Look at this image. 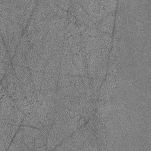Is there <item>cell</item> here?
<instances>
[{
    "mask_svg": "<svg viewBox=\"0 0 151 151\" xmlns=\"http://www.w3.org/2000/svg\"><path fill=\"white\" fill-rule=\"evenodd\" d=\"M13 67L15 76L19 80L23 91L27 87L34 88L31 80V70L29 68L22 67L17 65H13Z\"/></svg>",
    "mask_w": 151,
    "mask_h": 151,
    "instance_id": "obj_6",
    "label": "cell"
},
{
    "mask_svg": "<svg viewBox=\"0 0 151 151\" xmlns=\"http://www.w3.org/2000/svg\"><path fill=\"white\" fill-rule=\"evenodd\" d=\"M22 136H23L24 141L26 144V145L27 146V147H28L29 150H34L35 139L25 133H22Z\"/></svg>",
    "mask_w": 151,
    "mask_h": 151,
    "instance_id": "obj_30",
    "label": "cell"
},
{
    "mask_svg": "<svg viewBox=\"0 0 151 151\" xmlns=\"http://www.w3.org/2000/svg\"><path fill=\"white\" fill-rule=\"evenodd\" d=\"M82 81L84 88V95L87 100L90 101L94 99V90L92 79L85 76H82Z\"/></svg>",
    "mask_w": 151,
    "mask_h": 151,
    "instance_id": "obj_16",
    "label": "cell"
},
{
    "mask_svg": "<svg viewBox=\"0 0 151 151\" xmlns=\"http://www.w3.org/2000/svg\"><path fill=\"white\" fill-rule=\"evenodd\" d=\"M22 31H23L22 28L21 26H19L14 33L11 45L9 46V48L8 50V53H9L11 58H13V57L15 54L17 46H18V45L20 41V40L22 37L21 35H22Z\"/></svg>",
    "mask_w": 151,
    "mask_h": 151,
    "instance_id": "obj_14",
    "label": "cell"
},
{
    "mask_svg": "<svg viewBox=\"0 0 151 151\" xmlns=\"http://www.w3.org/2000/svg\"><path fill=\"white\" fill-rule=\"evenodd\" d=\"M114 20L115 14L114 12H113L101 19L99 22L96 24V27L99 31L111 35L113 30Z\"/></svg>",
    "mask_w": 151,
    "mask_h": 151,
    "instance_id": "obj_7",
    "label": "cell"
},
{
    "mask_svg": "<svg viewBox=\"0 0 151 151\" xmlns=\"http://www.w3.org/2000/svg\"><path fill=\"white\" fill-rule=\"evenodd\" d=\"M80 118V116L78 115L73 118L70 119L65 123L67 130L70 136L75 132L78 128V120Z\"/></svg>",
    "mask_w": 151,
    "mask_h": 151,
    "instance_id": "obj_23",
    "label": "cell"
},
{
    "mask_svg": "<svg viewBox=\"0 0 151 151\" xmlns=\"http://www.w3.org/2000/svg\"><path fill=\"white\" fill-rule=\"evenodd\" d=\"M22 124L25 126L36 127L41 130L44 127L37 115L34 111H32L31 113L25 115Z\"/></svg>",
    "mask_w": 151,
    "mask_h": 151,
    "instance_id": "obj_12",
    "label": "cell"
},
{
    "mask_svg": "<svg viewBox=\"0 0 151 151\" xmlns=\"http://www.w3.org/2000/svg\"><path fill=\"white\" fill-rule=\"evenodd\" d=\"M19 110L24 112L25 115L31 113L33 111V107L26 97L15 100Z\"/></svg>",
    "mask_w": 151,
    "mask_h": 151,
    "instance_id": "obj_18",
    "label": "cell"
},
{
    "mask_svg": "<svg viewBox=\"0 0 151 151\" xmlns=\"http://www.w3.org/2000/svg\"><path fill=\"white\" fill-rule=\"evenodd\" d=\"M30 1H21L19 8L18 13V25L22 27L24 19V14L27 5L29 4Z\"/></svg>",
    "mask_w": 151,
    "mask_h": 151,
    "instance_id": "obj_28",
    "label": "cell"
},
{
    "mask_svg": "<svg viewBox=\"0 0 151 151\" xmlns=\"http://www.w3.org/2000/svg\"><path fill=\"white\" fill-rule=\"evenodd\" d=\"M31 80L34 89L36 91H40L43 81L44 73L36 71H31Z\"/></svg>",
    "mask_w": 151,
    "mask_h": 151,
    "instance_id": "obj_21",
    "label": "cell"
},
{
    "mask_svg": "<svg viewBox=\"0 0 151 151\" xmlns=\"http://www.w3.org/2000/svg\"><path fill=\"white\" fill-rule=\"evenodd\" d=\"M99 39L100 44L103 47L107 48L108 50L110 49L112 41V38L110 35L99 31Z\"/></svg>",
    "mask_w": 151,
    "mask_h": 151,
    "instance_id": "obj_25",
    "label": "cell"
},
{
    "mask_svg": "<svg viewBox=\"0 0 151 151\" xmlns=\"http://www.w3.org/2000/svg\"><path fill=\"white\" fill-rule=\"evenodd\" d=\"M69 136L65 123H53L48 132L46 150H54Z\"/></svg>",
    "mask_w": 151,
    "mask_h": 151,
    "instance_id": "obj_2",
    "label": "cell"
},
{
    "mask_svg": "<svg viewBox=\"0 0 151 151\" xmlns=\"http://www.w3.org/2000/svg\"><path fill=\"white\" fill-rule=\"evenodd\" d=\"M50 130L43 127L41 129V132L40 134L35 138V146L34 150H45L47 143V138L48 134Z\"/></svg>",
    "mask_w": 151,
    "mask_h": 151,
    "instance_id": "obj_11",
    "label": "cell"
},
{
    "mask_svg": "<svg viewBox=\"0 0 151 151\" xmlns=\"http://www.w3.org/2000/svg\"><path fill=\"white\" fill-rule=\"evenodd\" d=\"M97 107V101L96 99H93L87 103L82 110L79 112L81 117H83L86 121L91 118L94 114Z\"/></svg>",
    "mask_w": 151,
    "mask_h": 151,
    "instance_id": "obj_10",
    "label": "cell"
},
{
    "mask_svg": "<svg viewBox=\"0 0 151 151\" xmlns=\"http://www.w3.org/2000/svg\"><path fill=\"white\" fill-rule=\"evenodd\" d=\"M86 122V120L83 117H80V119L78 120V127H79V128L83 127L84 125Z\"/></svg>",
    "mask_w": 151,
    "mask_h": 151,
    "instance_id": "obj_33",
    "label": "cell"
},
{
    "mask_svg": "<svg viewBox=\"0 0 151 151\" xmlns=\"http://www.w3.org/2000/svg\"><path fill=\"white\" fill-rule=\"evenodd\" d=\"M37 1H30L29 4L27 5L25 14H24V23L22 25V29L27 28L29 20L31 18L32 14L35 9V8L36 6Z\"/></svg>",
    "mask_w": 151,
    "mask_h": 151,
    "instance_id": "obj_19",
    "label": "cell"
},
{
    "mask_svg": "<svg viewBox=\"0 0 151 151\" xmlns=\"http://www.w3.org/2000/svg\"><path fill=\"white\" fill-rule=\"evenodd\" d=\"M9 151H18V150H29L28 147L25 143L22 133L19 129L17 134H15L14 139L11 143L10 147L8 148Z\"/></svg>",
    "mask_w": 151,
    "mask_h": 151,
    "instance_id": "obj_8",
    "label": "cell"
},
{
    "mask_svg": "<svg viewBox=\"0 0 151 151\" xmlns=\"http://www.w3.org/2000/svg\"><path fill=\"white\" fill-rule=\"evenodd\" d=\"M72 59L74 64L77 67L80 76H86V63L85 60V56H84L80 52L78 54L72 55Z\"/></svg>",
    "mask_w": 151,
    "mask_h": 151,
    "instance_id": "obj_13",
    "label": "cell"
},
{
    "mask_svg": "<svg viewBox=\"0 0 151 151\" xmlns=\"http://www.w3.org/2000/svg\"><path fill=\"white\" fill-rule=\"evenodd\" d=\"M54 150H77L72 140L71 136H69L66 139H65Z\"/></svg>",
    "mask_w": 151,
    "mask_h": 151,
    "instance_id": "obj_20",
    "label": "cell"
},
{
    "mask_svg": "<svg viewBox=\"0 0 151 151\" xmlns=\"http://www.w3.org/2000/svg\"><path fill=\"white\" fill-rule=\"evenodd\" d=\"M77 2L83 7L96 25L109 14L105 10L102 1H78Z\"/></svg>",
    "mask_w": 151,
    "mask_h": 151,
    "instance_id": "obj_3",
    "label": "cell"
},
{
    "mask_svg": "<svg viewBox=\"0 0 151 151\" xmlns=\"http://www.w3.org/2000/svg\"><path fill=\"white\" fill-rule=\"evenodd\" d=\"M12 64L17 65L22 67L28 68V64L25 57V55L22 54H15L13 57L12 60Z\"/></svg>",
    "mask_w": 151,
    "mask_h": 151,
    "instance_id": "obj_27",
    "label": "cell"
},
{
    "mask_svg": "<svg viewBox=\"0 0 151 151\" xmlns=\"http://www.w3.org/2000/svg\"><path fill=\"white\" fill-rule=\"evenodd\" d=\"M36 23L34 20L30 19L29 22L26 28V33L28 35L29 41L32 45L35 42L37 34V29L36 27Z\"/></svg>",
    "mask_w": 151,
    "mask_h": 151,
    "instance_id": "obj_22",
    "label": "cell"
},
{
    "mask_svg": "<svg viewBox=\"0 0 151 151\" xmlns=\"http://www.w3.org/2000/svg\"><path fill=\"white\" fill-rule=\"evenodd\" d=\"M25 116V114L19 110L18 109H17L15 114V117L14 120V124L17 126H19L22 123V121Z\"/></svg>",
    "mask_w": 151,
    "mask_h": 151,
    "instance_id": "obj_31",
    "label": "cell"
},
{
    "mask_svg": "<svg viewBox=\"0 0 151 151\" xmlns=\"http://www.w3.org/2000/svg\"><path fill=\"white\" fill-rule=\"evenodd\" d=\"M27 58L28 68L31 71H36L38 70V59L39 54L37 51L36 49L33 45H32L28 51L25 54Z\"/></svg>",
    "mask_w": 151,
    "mask_h": 151,
    "instance_id": "obj_9",
    "label": "cell"
},
{
    "mask_svg": "<svg viewBox=\"0 0 151 151\" xmlns=\"http://www.w3.org/2000/svg\"><path fill=\"white\" fill-rule=\"evenodd\" d=\"M31 46L32 45L29 41L28 35L26 32H25L17 46L15 54H22L25 55Z\"/></svg>",
    "mask_w": 151,
    "mask_h": 151,
    "instance_id": "obj_17",
    "label": "cell"
},
{
    "mask_svg": "<svg viewBox=\"0 0 151 151\" xmlns=\"http://www.w3.org/2000/svg\"><path fill=\"white\" fill-rule=\"evenodd\" d=\"M102 3L108 14L114 12L117 5L116 1H102Z\"/></svg>",
    "mask_w": 151,
    "mask_h": 151,
    "instance_id": "obj_29",
    "label": "cell"
},
{
    "mask_svg": "<svg viewBox=\"0 0 151 151\" xmlns=\"http://www.w3.org/2000/svg\"><path fill=\"white\" fill-rule=\"evenodd\" d=\"M72 76L59 74L58 83L57 85V90H60L67 88L71 85Z\"/></svg>",
    "mask_w": 151,
    "mask_h": 151,
    "instance_id": "obj_24",
    "label": "cell"
},
{
    "mask_svg": "<svg viewBox=\"0 0 151 151\" xmlns=\"http://www.w3.org/2000/svg\"><path fill=\"white\" fill-rule=\"evenodd\" d=\"M21 1H10L9 8V18L11 22L15 24H18L19 8Z\"/></svg>",
    "mask_w": 151,
    "mask_h": 151,
    "instance_id": "obj_15",
    "label": "cell"
},
{
    "mask_svg": "<svg viewBox=\"0 0 151 151\" xmlns=\"http://www.w3.org/2000/svg\"><path fill=\"white\" fill-rule=\"evenodd\" d=\"M109 50L105 47L91 51L85 56L86 76L93 78L100 67H107Z\"/></svg>",
    "mask_w": 151,
    "mask_h": 151,
    "instance_id": "obj_1",
    "label": "cell"
},
{
    "mask_svg": "<svg viewBox=\"0 0 151 151\" xmlns=\"http://www.w3.org/2000/svg\"><path fill=\"white\" fill-rule=\"evenodd\" d=\"M19 129L21 130V131L22 132V133H25L26 134H28L34 138H36L37 137H38L41 132V130L39 129L38 128L36 127H31V126H25L23 125Z\"/></svg>",
    "mask_w": 151,
    "mask_h": 151,
    "instance_id": "obj_26",
    "label": "cell"
},
{
    "mask_svg": "<svg viewBox=\"0 0 151 151\" xmlns=\"http://www.w3.org/2000/svg\"><path fill=\"white\" fill-rule=\"evenodd\" d=\"M71 2L70 1H55L56 4L63 10L67 11L69 9L71 5Z\"/></svg>",
    "mask_w": 151,
    "mask_h": 151,
    "instance_id": "obj_32",
    "label": "cell"
},
{
    "mask_svg": "<svg viewBox=\"0 0 151 151\" xmlns=\"http://www.w3.org/2000/svg\"><path fill=\"white\" fill-rule=\"evenodd\" d=\"M71 6L73 8V15L75 17L77 22L84 24L88 28L96 27V24L91 20L85 9L77 1H72Z\"/></svg>",
    "mask_w": 151,
    "mask_h": 151,
    "instance_id": "obj_5",
    "label": "cell"
},
{
    "mask_svg": "<svg viewBox=\"0 0 151 151\" xmlns=\"http://www.w3.org/2000/svg\"><path fill=\"white\" fill-rule=\"evenodd\" d=\"M59 74L73 76H80L78 70L73 61L72 54L70 52L68 53L63 52Z\"/></svg>",
    "mask_w": 151,
    "mask_h": 151,
    "instance_id": "obj_4",
    "label": "cell"
}]
</instances>
